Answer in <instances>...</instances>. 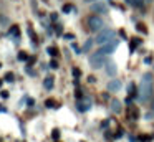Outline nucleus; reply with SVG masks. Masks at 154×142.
Returning <instances> with one entry per match:
<instances>
[{"label":"nucleus","instance_id":"obj_1","mask_svg":"<svg viewBox=\"0 0 154 142\" xmlns=\"http://www.w3.org/2000/svg\"><path fill=\"white\" fill-rule=\"evenodd\" d=\"M152 86H154V79L149 73L143 76L139 83V89H137V101L139 102H146L149 101V98L152 96Z\"/></svg>","mask_w":154,"mask_h":142},{"label":"nucleus","instance_id":"obj_2","mask_svg":"<svg viewBox=\"0 0 154 142\" xmlns=\"http://www.w3.org/2000/svg\"><path fill=\"white\" fill-rule=\"evenodd\" d=\"M114 35H116V32H114V30L104 28V30H101V32H98L94 43H96V45H100V46H103V45H106V43H109L111 40H114Z\"/></svg>","mask_w":154,"mask_h":142},{"label":"nucleus","instance_id":"obj_3","mask_svg":"<svg viewBox=\"0 0 154 142\" xmlns=\"http://www.w3.org/2000/svg\"><path fill=\"white\" fill-rule=\"evenodd\" d=\"M90 65H91V68H94V69H100V68H103L104 65H106V59H104V55L103 53H94V55H91L90 56Z\"/></svg>","mask_w":154,"mask_h":142},{"label":"nucleus","instance_id":"obj_4","mask_svg":"<svg viewBox=\"0 0 154 142\" xmlns=\"http://www.w3.org/2000/svg\"><path fill=\"white\" fill-rule=\"evenodd\" d=\"M88 26H90L91 32H101V30H103V26H104V22H103V18H101V17L93 15V17H90V18H88Z\"/></svg>","mask_w":154,"mask_h":142},{"label":"nucleus","instance_id":"obj_5","mask_svg":"<svg viewBox=\"0 0 154 142\" xmlns=\"http://www.w3.org/2000/svg\"><path fill=\"white\" fill-rule=\"evenodd\" d=\"M118 40L114 38V40H111L109 43H106V45H103L100 48V53H103V55H111V53H114V50L118 48Z\"/></svg>","mask_w":154,"mask_h":142},{"label":"nucleus","instance_id":"obj_6","mask_svg":"<svg viewBox=\"0 0 154 142\" xmlns=\"http://www.w3.org/2000/svg\"><path fill=\"white\" fill-rule=\"evenodd\" d=\"M91 10L96 13H108V7L104 2H101V0H96V3H93L91 5Z\"/></svg>","mask_w":154,"mask_h":142},{"label":"nucleus","instance_id":"obj_7","mask_svg":"<svg viewBox=\"0 0 154 142\" xmlns=\"http://www.w3.org/2000/svg\"><path fill=\"white\" fill-rule=\"evenodd\" d=\"M104 69H106V74L111 76V78H114V76L118 74L116 63H113V61H106V65H104Z\"/></svg>","mask_w":154,"mask_h":142},{"label":"nucleus","instance_id":"obj_8","mask_svg":"<svg viewBox=\"0 0 154 142\" xmlns=\"http://www.w3.org/2000/svg\"><path fill=\"white\" fill-rule=\"evenodd\" d=\"M106 88H108V91H109V92H116V91H119V89H121V81H119V79H111V81L108 83Z\"/></svg>","mask_w":154,"mask_h":142},{"label":"nucleus","instance_id":"obj_9","mask_svg":"<svg viewBox=\"0 0 154 142\" xmlns=\"http://www.w3.org/2000/svg\"><path fill=\"white\" fill-rule=\"evenodd\" d=\"M76 106H78V111H80V112H86V111H90V109H91V101L86 98V99H85V102L80 101Z\"/></svg>","mask_w":154,"mask_h":142},{"label":"nucleus","instance_id":"obj_10","mask_svg":"<svg viewBox=\"0 0 154 142\" xmlns=\"http://www.w3.org/2000/svg\"><path fill=\"white\" fill-rule=\"evenodd\" d=\"M109 107H111V111L114 112V114H119L121 111H123V106H121V101H118V99H111V102H109Z\"/></svg>","mask_w":154,"mask_h":142},{"label":"nucleus","instance_id":"obj_11","mask_svg":"<svg viewBox=\"0 0 154 142\" xmlns=\"http://www.w3.org/2000/svg\"><path fill=\"white\" fill-rule=\"evenodd\" d=\"M93 43H94V40H86V43H85V45H83V48H81V51H83V53H86V51H90V50H91V46H93Z\"/></svg>","mask_w":154,"mask_h":142},{"label":"nucleus","instance_id":"obj_12","mask_svg":"<svg viewBox=\"0 0 154 142\" xmlns=\"http://www.w3.org/2000/svg\"><path fill=\"white\" fill-rule=\"evenodd\" d=\"M43 86H45V89H51V88H53V78H51V76H48V78H45V81H43Z\"/></svg>","mask_w":154,"mask_h":142},{"label":"nucleus","instance_id":"obj_13","mask_svg":"<svg viewBox=\"0 0 154 142\" xmlns=\"http://www.w3.org/2000/svg\"><path fill=\"white\" fill-rule=\"evenodd\" d=\"M139 117V111H137V107H131L129 109V119H137Z\"/></svg>","mask_w":154,"mask_h":142},{"label":"nucleus","instance_id":"obj_14","mask_svg":"<svg viewBox=\"0 0 154 142\" xmlns=\"http://www.w3.org/2000/svg\"><path fill=\"white\" fill-rule=\"evenodd\" d=\"M47 53L50 56H57L58 55V48H55V46H48L47 48Z\"/></svg>","mask_w":154,"mask_h":142},{"label":"nucleus","instance_id":"obj_15","mask_svg":"<svg viewBox=\"0 0 154 142\" xmlns=\"http://www.w3.org/2000/svg\"><path fill=\"white\" fill-rule=\"evenodd\" d=\"M45 106H47V107H58L55 99H47V101H45Z\"/></svg>","mask_w":154,"mask_h":142},{"label":"nucleus","instance_id":"obj_16","mask_svg":"<svg viewBox=\"0 0 154 142\" xmlns=\"http://www.w3.org/2000/svg\"><path fill=\"white\" fill-rule=\"evenodd\" d=\"M131 5L137 7V8H141V7L144 5V0H131Z\"/></svg>","mask_w":154,"mask_h":142},{"label":"nucleus","instance_id":"obj_17","mask_svg":"<svg viewBox=\"0 0 154 142\" xmlns=\"http://www.w3.org/2000/svg\"><path fill=\"white\" fill-rule=\"evenodd\" d=\"M18 59H20V61H25V59H28V55L25 51H20L18 53Z\"/></svg>","mask_w":154,"mask_h":142},{"label":"nucleus","instance_id":"obj_18","mask_svg":"<svg viewBox=\"0 0 154 142\" xmlns=\"http://www.w3.org/2000/svg\"><path fill=\"white\" fill-rule=\"evenodd\" d=\"M71 10H73V5H70V3H66V5H63V13H70Z\"/></svg>","mask_w":154,"mask_h":142},{"label":"nucleus","instance_id":"obj_19","mask_svg":"<svg viewBox=\"0 0 154 142\" xmlns=\"http://www.w3.org/2000/svg\"><path fill=\"white\" fill-rule=\"evenodd\" d=\"M5 81L12 83V81H14V74H12V73H7V74H5Z\"/></svg>","mask_w":154,"mask_h":142},{"label":"nucleus","instance_id":"obj_20","mask_svg":"<svg viewBox=\"0 0 154 142\" xmlns=\"http://www.w3.org/2000/svg\"><path fill=\"white\" fill-rule=\"evenodd\" d=\"M51 137H53V139H55V140H57V139H58V137H60V131H58V129H55V131H53V132H51Z\"/></svg>","mask_w":154,"mask_h":142},{"label":"nucleus","instance_id":"obj_21","mask_svg":"<svg viewBox=\"0 0 154 142\" xmlns=\"http://www.w3.org/2000/svg\"><path fill=\"white\" fill-rule=\"evenodd\" d=\"M50 68H51V69H57V68H58L57 59H51V61H50Z\"/></svg>","mask_w":154,"mask_h":142},{"label":"nucleus","instance_id":"obj_22","mask_svg":"<svg viewBox=\"0 0 154 142\" xmlns=\"http://www.w3.org/2000/svg\"><path fill=\"white\" fill-rule=\"evenodd\" d=\"M63 38L65 40H75V35H73V33H65Z\"/></svg>","mask_w":154,"mask_h":142},{"label":"nucleus","instance_id":"obj_23","mask_svg":"<svg viewBox=\"0 0 154 142\" xmlns=\"http://www.w3.org/2000/svg\"><path fill=\"white\" fill-rule=\"evenodd\" d=\"M134 94H137L136 89H134V84H129V96H134Z\"/></svg>","mask_w":154,"mask_h":142},{"label":"nucleus","instance_id":"obj_24","mask_svg":"<svg viewBox=\"0 0 154 142\" xmlns=\"http://www.w3.org/2000/svg\"><path fill=\"white\" fill-rule=\"evenodd\" d=\"M28 35H30V36H32V38H33V41H35V40H37V36H35V33H33V30H32V28H30V26H28Z\"/></svg>","mask_w":154,"mask_h":142},{"label":"nucleus","instance_id":"obj_25","mask_svg":"<svg viewBox=\"0 0 154 142\" xmlns=\"http://www.w3.org/2000/svg\"><path fill=\"white\" fill-rule=\"evenodd\" d=\"M71 48H73V50H75V51H76V55H80V53H83V51H81V50H80V48H78V46H76V45H75V43H73V45H71Z\"/></svg>","mask_w":154,"mask_h":142},{"label":"nucleus","instance_id":"obj_26","mask_svg":"<svg viewBox=\"0 0 154 142\" xmlns=\"http://www.w3.org/2000/svg\"><path fill=\"white\" fill-rule=\"evenodd\" d=\"M137 43H139V41H136V43L133 41V43H131V45H129V51H131V53H134V46H136Z\"/></svg>","mask_w":154,"mask_h":142},{"label":"nucleus","instance_id":"obj_27","mask_svg":"<svg viewBox=\"0 0 154 142\" xmlns=\"http://www.w3.org/2000/svg\"><path fill=\"white\" fill-rule=\"evenodd\" d=\"M10 32L14 33L15 36H18V28H17V26H12V30H10Z\"/></svg>","mask_w":154,"mask_h":142},{"label":"nucleus","instance_id":"obj_28","mask_svg":"<svg viewBox=\"0 0 154 142\" xmlns=\"http://www.w3.org/2000/svg\"><path fill=\"white\" fill-rule=\"evenodd\" d=\"M137 30H139L141 33H146V28H144V25H141V23L137 25Z\"/></svg>","mask_w":154,"mask_h":142},{"label":"nucleus","instance_id":"obj_29","mask_svg":"<svg viewBox=\"0 0 154 142\" xmlns=\"http://www.w3.org/2000/svg\"><path fill=\"white\" fill-rule=\"evenodd\" d=\"M80 74H81V73H80V69H76V68H75V69H73V76H75V78H78Z\"/></svg>","mask_w":154,"mask_h":142},{"label":"nucleus","instance_id":"obj_30","mask_svg":"<svg viewBox=\"0 0 154 142\" xmlns=\"http://www.w3.org/2000/svg\"><path fill=\"white\" fill-rule=\"evenodd\" d=\"M55 32H57V35H61V26L57 25V28H55Z\"/></svg>","mask_w":154,"mask_h":142},{"label":"nucleus","instance_id":"obj_31","mask_svg":"<svg viewBox=\"0 0 154 142\" xmlns=\"http://www.w3.org/2000/svg\"><path fill=\"white\" fill-rule=\"evenodd\" d=\"M2 98L7 99V98H8V92H7V91H2Z\"/></svg>","mask_w":154,"mask_h":142},{"label":"nucleus","instance_id":"obj_32","mask_svg":"<svg viewBox=\"0 0 154 142\" xmlns=\"http://www.w3.org/2000/svg\"><path fill=\"white\" fill-rule=\"evenodd\" d=\"M57 18H58L57 13H51V20H53V22H57Z\"/></svg>","mask_w":154,"mask_h":142},{"label":"nucleus","instance_id":"obj_33","mask_svg":"<svg viewBox=\"0 0 154 142\" xmlns=\"http://www.w3.org/2000/svg\"><path fill=\"white\" fill-rule=\"evenodd\" d=\"M151 61H152V59H151V58H144V63H146V65H149Z\"/></svg>","mask_w":154,"mask_h":142},{"label":"nucleus","instance_id":"obj_34","mask_svg":"<svg viewBox=\"0 0 154 142\" xmlns=\"http://www.w3.org/2000/svg\"><path fill=\"white\" fill-rule=\"evenodd\" d=\"M151 111L154 112V99H152V104H151Z\"/></svg>","mask_w":154,"mask_h":142},{"label":"nucleus","instance_id":"obj_35","mask_svg":"<svg viewBox=\"0 0 154 142\" xmlns=\"http://www.w3.org/2000/svg\"><path fill=\"white\" fill-rule=\"evenodd\" d=\"M85 2H93V0H85Z\"/></svg>","mask_w":154,"mask_h":142},{"label":"nucleus","instance_id":"obj_36","mask_svg":"<svg viewBox=\"0 0 154 142\" xmlns=\"http://www.w3.org/2000/svg\"><path fill=\"white\" fill-rule=\"evenodd\" d=\"M0 86H2V79H0Z\"/></svg>","mask_w":154,"mask_h":142},{"label":"nucleus","instance_id":"obj_37","mask_svg":"<svg viewBox=\"0 0 154 142\" xmlns=\"http://www.w3.org/2000/svg\"><path fill=\"white\" fill-rule=\"evenodd\" d=\"M0 68H2V63H0Z\"/></svg>","mask_w":154,"mask_h":142}]
</instances>
